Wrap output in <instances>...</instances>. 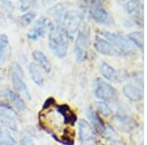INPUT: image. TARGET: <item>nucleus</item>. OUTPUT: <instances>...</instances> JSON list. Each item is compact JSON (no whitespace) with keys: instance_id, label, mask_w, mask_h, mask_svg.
<instances>
[{"instance_id":"nucleus-26","label":"nucleus","mask_w":147,"mask_h":145,"mask_svg":"<svg viewBox=\"0 0 147 145\" xmlns=\"http://www.w3.org/2000/svg\"><path fill=\"white\" fill-rule=\"evenodd\" d=\"M117 145H125V144H123V143H120V142H118Z\"/></svg>"},{"instance_id":"nucleus-8","label":"nucleus","mask_w":147,"mask_h":145,"mask_svg":"<svg viewBox=\"0 0 147 145\" xmlns=\"http://www.w3.org/2000/svg\"><path fill=\"white\" fill-rule=\"evenodd\" d=\"M54 25L47 17H41L35 22L30 32L28 34V37L30 40H36L38 37H43L46 32H50Z\"/></svg>"},{"instance_id":"nucleus-3","label":"nucleus","mask_w":147,"mask_h":145,"mask_svg":"<svg viewBox=\"0 0 147 145\" xmlns=\"http://www.w3.org/2000/svg\"><path fill=\"white\" fill-rule=\"evenodd\" d=\"M93 91L97 98L104 102H115L118 100V91L112 84L101 78H96L93 82Z\"/></svg>"},{"instance_id":"nucleus-5","label":"nucleus","mask_w":147,"mask_h":145,"mask_svg":"<svg viewBox=\"0 0 147 145\" xmlns=\"http://www.w3.org/2000/svg\"><path fill=\"white\" fill-rule=\"evenodd\" d=\"M82 21V14L78 11H68L65 13L61 24V28L67 35L69 40H72L78 32Z\"/></svg>"},{"instance_id":"nucleus-4","label":"nucleus","mask_w":147,"mask_h":145,"mask_svg":"<svg viewBox=\"0 0 147 145\" xmlns=\"http://www.w3.org/2000/svg\"><path fill=\"white\" fill-rule=\"evenodd\" d=\"M11 80L12 84H13L14 89L16 90L17 94L22 95L26 99L30 100V92L28 90L27 84L24 82V71L22 67L18 63L14 62L12 63L11 67Z\"/></svg>"},{"instance_id":"nucleus-11","label":"nucleus","mask_w":147,"mask_h":145,"mask_svg":"<svg viewBox=\"0 0 147 145\" xmlns=\"http://www.w3.org/2000/svg\"><path fill=\"white\" fill-rule=\"evenodd\" d=\"M123 92H124L125 96L129 98V100L137 102L140 101L143 98V90H142V86L140 85L134 84V82H129L127 84L123 87Z\"/></svg>"},{"instance_id":"nucleus-14","label":"nucleus","mask_w":147,"mask_h":145,"mask_svg":"<svg viewBox=\"0 0 147 145\" xmlns=\"http://www.w3.org/2000/svg\"><path fill=\"white\" fill-rule=\"evenodd\" d=\"M86 116L88 118V120L90 121V123H92V125H93L94 130L99 132V134H103L104 129H105V125H104L103 121L98 116V114L93 109L89 107V108L86 109Z\"/></svg>"},{"instance_id":"nucleus-13","label":"nucleus","mask_w":147,"mask_h":145,"mask_svg":"<svg viewBox=\"0 0 147 145\" xmlns=\"http://www.w3.org/2000/svg\"><path fill=\"white\" fill-rule=\"evenodd\" d=\"M124 9L129 15H132V18H134L136 21L141 22L142 19V9L143 5L139 1H129L124 3Z\"/></svg>"},{"instance_id":"nucleus-22","label":"nucleus","mask_w":147,"mask_h":145,"mask_svg":"<svg viewBox=\"0 0 147 145\" xmlns=\"http://www.w3.org/2000/svg\"><path fill=\"white\" fill-rule=\"evenodd\" d=\"M34 17H35V13H34V12H28V13L24 14L23 16H21L20 19H19V23H20L21 26L25 27V26L30 25L34 21Z\"/></svg>"},{"instance_id":"nucleus-6","label":"nucleus","mask_w":147,"mask_h":145,"mask_svg":"<svg viewBox=\"0 0 147 145\" xmlns=\"http://www.w3.org/2000/svg\"><path fill=\"white\" fill-rule=\"evenodd\" d=\"M89 43V28L84 25L79 32L75 42V55L78 61L82 62L87 58V47Z\"/></svg>"},{"instance_id":"nucleus-2","label":"nucleus","mask_w":147,"mask_h":145,"mask_svg":"<svg viewBox=\"0 0 147 145\" xmlns=\"http://www.w3.org/2000/svg\"><path fill=\"white\" fill-rule=\"evenodd\" d=\"M101 35L106 40H108L113 46H115L122 53L123 56H131L136 54V47L129 41V38L124 35L116 34V32H107V30L101 32Z\"/></svg>"},{"instance_id":"nucleus-18","label":"nucleus","mask_w":147,"mask_h":145,"mask_svg":"<svg viewBox=\"0 0 147 145\" xmlns=\"http://www.w3.org/2000/svg\"><path fill=\"white\" fill-rule=\"evenodd\" d=\"M28 71H30V77H32V80L37 85H42L43 84V76L41 74V71L38 66L34 63H30L28 66Z\"/></svg>"},{"instance_id":"nucleus-23","label":"nucleus","mask_w":147,"mask_h":145,"mask_svg":"<svg viewBox=\"0 0 147 145\" xmlns=\"http://www.w3.org/2000/svg\"><path fill=\"white\" fill-rule=\"evenodd\" d=\"M7 47H8V37L5 34H1L0 35V64L3 60Z\"/></svg>"},{"instance_id":"nucleus-15","label":"nucleus","mask_w":147,"mask_h":145,"mask_svg":"<svg viewBox=\"0 0 147 145\" xmlns=\"http://www.w3.org/2000/svg\"><path fill=\"white\" fill-rule=\"evenodd\" d=\"M32 57L35 61L38 63V65L41 67L42 70L45 73H50L51 71V64L49 60L47 59V57L43 52L39 50H35L32 52Z\"/></svg>"},{"instance_id":"nucleus-25","label":"nucleus","mask_w":147,"mask_h":145,"mask_svg":"<svg viewBox=\"0 0 147 145\" xmlns=\"http://www.w3.org/2000/svg\"><path fill=\"white\" fill-rule=\"evenodd\" d=\"M32 3H30V2H25V1H22L21 2V10L22 11H26L28 10V8H30V6L32 5Z\"/></svg>"},{"instance_id":"nucleus-10","label":"nucleus","mask_w":147,"mask_h":145,"mask_svg":"<svg viewBox=\"0 0 147 145\" xmlns=\"http://www.w3.org/2000/svg\"><path fill=\"white\" fill-rule=\"evenodd\" d=\"M94 48H95V50L98 51L99 53L103 54V55H106V56H116V57L123 56L122 53H121L115 46H113L108 40H106L104 37L100 36V35H97L95 37Z\"/></svg>"},{"instance_id":"nucleus-20","label":"nucleus","mask_w":147,"mask_h":145,"mask_svg":"<svg viewBox=\"0 0 147 145\" xmlns=\"http://www.w3.org/2000/svg\"><path fill=\"white\" fill-rule=\"evenodd\" d=\"M0 117L5 119V120L15 121L18 118V115L9 106L4 105V104H0Z\"/></svg>"},{"instance_id":"nucleus-24","label":"nucleus","mask_w":147,"mask_h":145,"mask_svg":"<svg viewBox=\"0 0 147 145\" xmlns=\"http://www.w3.org/2000/svg\"><path fill=\"white\" fill-rule=\"evenodd\" d=\"M21 145H34L32 139L28 135H25L22 139H21Z\"/></svg>"},{"instance_id":"nucleus-19","label":"nucleus","mask_w":147,"mask_h":145,"mask_svg":"<svg viewBox=\"0 0 147 145\" xmlns=\"http://www.w3.org/2000/svg\"><path fill=\"white\" fill-rule=\"evenodd\" d=\"M127 38L134 47L140 49H143V34L141 32H132L129 34L127 35Z\"/></svg>"},{"instance_id":"nucleus-1","label":"nucleus","mask_w":147,"mask_h":145,"mask_svg":"<svg viewBox=\"0 0 147 145\" xmlns=\"http://www.w3.org/2000/svg\"><path fill=\"white\" fill-rule=\"evenodd\" d=\"M49 47L59 58H64L68 52V37L61 26H54L49 32Z\"/></svg>"},{"instance_id":"nucleus-17","label":"nucleus","mask_w":147,"mask_h":145,"mask_svg":"<svg viewBox=\"0 0 147 145\" xmlns=\"http://www.w3.org/2000/svg\"><path fill=\"white\" fill-rule=\"evenodd\" d=\"M6 95L9 98V100L14 104V106L18 109V111L23 112L24 110H25V108H26L25 102H24L23 99L21 98L20 95H18L16 92L12 91V90H10V89L6 90Z\"/></svg>"},{"instance_id":"nucleus-12","label":"nucleus","mask_w":147,"mask_h":145,"mask_svg":"<svg viewBox=\"0 0 147 145\" xmlns=\"http://www.w3.org/2000/svg\"><path fill=\"white\" fill-rule=\"evenodd\" d=\"M99 72L102 75V77L107 80H110V82H122V80H123L124 78L121 76L119 71H117L115 68H113L112 66H110L105 62H102L100 64Z\"/></svg>"},{"instance_id":"nucleus-21","label":"nucleus","mask_w":147,"mask_h":145,"mask_svg":"<svg viewBox=\"0 0 147 145\" xmlns=\"http://www.w3.org/2000/svg\"><path fill=\"white\" fill-rule=\"evenodd\" d=\"M96 109L98 110L99 113H101L105 117H108V116H110L112 114V110H111L110 106L104 101L96 102Z\"/></svg>"},{"instance_id":"nucleus-7","label":"nucleus","mask_w":147,"mask_h":145,"mask_svg":"<svg viewBox=\"0 0 147 145\" xmlns=\"http://www.w3.org/2000/svg\"><path fill=\"white\" fill-rule=\"evenodd\" d=\"M89 13L95 22L102 25L111 26L112 19L100 1H92L89 3Z\"/></svg>"},{"instance_id":"nucleus-16","label":"nucleus","mask_w":147,"mask_h":145,"mask_svg":"<svg viewBox=\"0 0 147 145\" xmlns=\"http://www.w3.org/2000/svg\"><path fill=\"white\" fill-rule=\"evenodd\" d=\"M115 120L117 122L118 125H119V127L121 129L125 130V132H130L136 127V122L131 118L127 117V116L118 115L116 116Z\"/></svg>"},{"instance_id":"nucleus-9","label":"nucleus","mask_w":147,"mask_h":145,"mask_svg":"<svg viewBox=\"0 0 147 145\" xmlns=\"http://www.w3.org/2000/svg\"><path fill=\"white\" fill-rule=\"evenodd\" d=\"M95 130L91 125L85 120H80L79 123V137L84 145H93L96 139Z\"/></svg>"}]
</instances>
